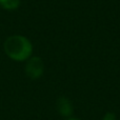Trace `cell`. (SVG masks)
<instances>
[{
	"mask_svg": "<svg viewBox=\"0 0 120 120\" xmlns=\"http://www.w3.org/2000/svg\"><path fill=\"white\" fill-rule=\"evenodd\" d=\"M20 4V0H0V5L5 10H16Z\"/></svg>",
	"mask_w": 120,
	"mask_h": 120,
	"instance_id": "obj_4",
	"label": "cell"
},
{
	"mask_svg": "<svg viewBox=\"0 0 120 120\" xmlns=\"http://www.w3.org/2000/svg\"><path fill=\"white\" fill-rule=\"evenodd\" d=\"M68 120H78V119H76V118H70Z\"/></svg>",
	"mask_w": 120,
	"mask_h": 120,
	"instance_id": "obj_6",
	"label": "cell"
},
{
	"mask_svg": "<svg viewBox=\"0 0 120 120\" xmlns=\"http://www.w3.org/2000/svg\"><path fill=\"white\" fill-rule=\"evenodd\" d=\"M103 120H116V116L113 113H106L103 117Z\"/></svg>",
	"mask_w": 120,
	"mask_h": 120,
	"instance_id": "obj_5",
	"label": "cell"
},
{
	"mask_svg": "<svg viewBox=\"0 0 120 120\" xmlns=\"http://www.w3.org/2000/svg\"><path fill=\"white\" fill-rule=\"evenodd\" d=\"M43 62L39 57H32L25 65V74L33 80L40 78L43 74Z\"/></svg>",
	"mask_w": 120,
	"mask_h": 120,
	"instance_id": "obj_2",
	"label": "cell"
},
{
	"mask_svg": "<svg viewBox=\"0 0 120 120\" xmlns=\"http://www.w3.org/2000/svg\"><path fill=\"white\" fill-rule=\"evenodd\" d=\"M4 52L11 59L16 61L26 60L32 55L33 45L27 38L20 35L8 37L4 42Z\"/></svg>",
	"mask_w": 120,
	"mask_h": 120,
	"instance_id": "obj_1",
	"label": "cell"
},
{
	"mask_svg": "<svg viewBox=\"0 0 120 120\" xmlns=\"http://www.w3.org/2000/svg\"><path fill=\"white\" fill-rule=\"evenodd\" d=\"M57 111L61 116L70 117L73 114V105L72 102L66 97H60L57 100Z\"/></svg>",
	"mask_w": 120,
	"mask_h": 120,
	"instance_id": "obj_3",
	"label": "cell"
}]
</instances>
